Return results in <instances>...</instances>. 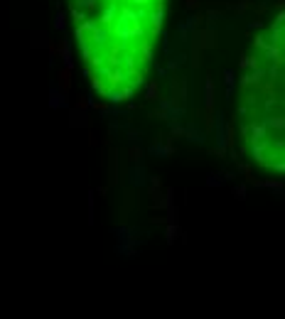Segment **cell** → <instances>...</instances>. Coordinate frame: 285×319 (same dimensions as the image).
<instances>
[{
	"mask_svg": "<svg viewBox=\"0 0 285 319\" xmlns=\"http://www.w3.org/2000/svg\"><path fill=\"white\" fill-rule=\"evenodd\" d=\"M76 47L94 91L126 101L145 81L165 0H69Z\"/></svg>",
	"mask_w": 285,
	"mask_h": 319,
	"instance_id": "1",
	"label": "cell"
},
{
	"mask_svg": "<svg viewBox=\"0 0 285 319\" xmlns=\"http://www.w3.org/2000/svg\"><path fill=\"white\" fill-rule=\"evenodd\" d=\"M236 138L256 167L285 175V10L253 37L243 54Z\"/></svg>",
	"mask_w": 285,
	"mask_h": 319,
	"instance_id": "2",
	"label": "cell"
}]
</instances>
